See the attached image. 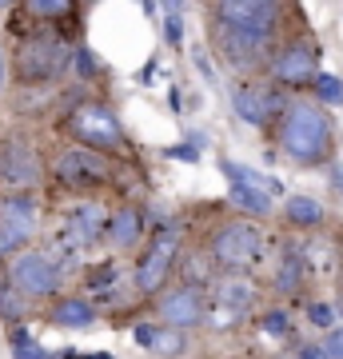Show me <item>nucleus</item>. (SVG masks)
<instances>
[{
	"mask_svg": "<svg viewBox=\"0 0 343 359\" xmlns=\"http://www.w3.org/2000/svg\"><path fill=\"white\" fill-rule=\"evenodd\" d=\"M280 148L292 156L295 164H328L331 160V116L316 104H288V112L276 124Z\"/></svg>",
	"mask_w": 343,
	"mask_h": 359,
	"instance_id": "1",
	"label": "nucleus"
},
{
	"mask_svg": "<svg viewBox=\"0 0 343 359\" xmlns=\"http://www.w3.org/2000/svg\"><path fill=\"white\" fill-rule=\"evenodd\" d=\"M267 256V236L255 219H228L212 231L208 259L220 276H252Z\"/></svg>",
	"mask_w": 343,
	"mask_h": 359,
	"instance_id": "2",
	"label": "nucleus"
},
{
	"mask_svg": "<svg viewBox=\"0 0 343 359\" xmlns=\"http://www.w3.org/2000/svg\"><path fill=\"white\" fill-rule=\"evenodd\" d=\"M203 295H208L203 323H208L212 332L243 327V323L255 316V308H260V283H255L252 276H220Z\"/></svg>",
	"mask_w": 343,
	"mask_h": 359,
	"instance_id": "3",
	"label": "nucleus"
},
{
	"mask_svg": "<svg viewBox=\"0 0 343 359\" xmlns=\"http://www.w3.org/2000/svg\"><path fill=\"white\" fill-rule=\"evenodd\" d=\"M172 271H180V228L176 224H160V228L148 236L140 259H136V292L144 295H160L164 283L172 280Z\"/></svg>",
	"mask_w": 343,
	"mask_h": 359,
	"instance_id": "4",
	"label": "nucleus"
},
{
	"mask_svg": "<svg viewBox=\"0 0 343 359\" xmlns=\"http://www.w3.org/2000/svg\"><path fill=\"white\" fill-rule=\"evenodd\" d=\"M60 280H64L60 259L48 256V252L25 248V252H16V256L8 259V283H13L25 299H48V295H56L60 292Z\"/></svg>",
	"mask_w": 343,
	"mask_h": 359,
	"instance_id": "5",
	"label": "nucleus"
},
{
	"mask_svg": "<svg viewBox=\"0 0 343 359\" xmlns=\"http://www.w3.org/2000/svg\"><path fill=\"white\" fill-rule=\"evenodd\" d=\"M220 168H224V176H228L231 184V208H240L243 216L252 219H264L271 216V196H280V180L264 176V172H255V168H243L236 164V160H220Z\"/></svg>",
	"mask_w": 343,
	"mask_h": 359,
	"instance_id": "6",
	"label": "nucleus"
},
{
	"mask_svg": "<svg viewBox=\"0 0 343 359\" xmlns=\"http://www.w3.org/2000/svg\"><path fill=\"white\" fill-rule=\"evenodd\" d=\"M212 25L236 28V32H248L271 44L276 25H280V0H216Z\"/></svg>",
	"mask_w": 343,
	"mask_h": 359,
	"instance_id": "7",
	"label": "nucleus"
},
{
	"mask_svg": "<svg viewBox=\"0 0 343 359\" xmlns=\"http://www.w3.org/2000/svg\"><path fill=\"white\" fill-rule=\"evenodd\" d=\"M72 136H76V144H84L92 152H120L124 148V128L112 116V108L100 100L80 104L72 112Z\"/></svg>",
	"mask_w": 343,
	"mask_h": 359,
	"instance_id": "8",
	"label": "nucleus"
},
{
	"mask_svg": "<svg viewBox=\"0 0 343 359\" xmlns=\"http://www.w3.org/2000/svg\"><path fill=\"white\" fill-rule=\"evenodd\" d=\"M56 180L72 192H96L104 184H112V168L104 160V152H92V148H68V152L56 156Z\"/></svg>",
	"mask_w": 343,
	"mask_h": 359,
	"instance_id": "9",
	"label": "nucleus"
},
{
	"mask_svg": "<svg viewBox=\"0 0 343 359\" xmlns=\"http://www.w3.org/2000/svg\"><path fill=\"white\" fill-rule=\"evenodd\" d=\"M203 308H208V295L191 283H176V287H164L156 295V316L164 320V327H176V332H191L203 323Z\"/></svg>",
	"mask_w": 343,
	"mask_h": 359,
	"instance_id": "10",
	"label": "nucleus"
},
{
	"mask_svg": "<svg viewBox=\"0 0 343 359\" xmlns=\"http://www.w3.org/2000/svg\"><path fill=\"white\" fill-rule=\"evenodd\" d=\"M231 108H236L240 120L264 128V124H271L276 116L288 112V100H283L280 92L264 88V84H240V88H231Z\"/></svg>",
	"mask_w": 343,
	"mask_h": 359,
	"instance_id": "11",
	"label": "nucleus"
},
{
	"mask_svg": "<svg viewBox=\"0 0 343 359\" xmlns=\"http://www.w3.org/2000/svg\"><path fill=\"white\" fill-rule=\"evenodd\" d=\"M267 76L283 84V88H304V84H316L319 72H316V52L307 44H288L280 48L271 60H267Z\"/></svg>",
	"mask_w": 343,
	"mask_h": 359,
	"instance_id": "12",
	"label": "nucleus"
},
{
	"mask_svg": "<svg viewBox=\"0 0 343 359\" xmlns=\"http://www.w3.org/2000/svg\"><path fill=\"white\" fill-rule=\"evenodd\" d=\"M212 44H216V52L228 60L231 68H255L264 65L267 56V40L260 36H248V32H236V28H224V25H212Z\"/></svg>",
	"mask_w": 343,
	"mask_h": 359,
	"instance_id": "13",
	"label": "nucleus"
},
{
	"mask_svg": "<svg viewBox=\"0 0 343 359\" xmlns=\"http://www.w3.org/2000/svg\"><path fill=\"white\" fill-rule=\"evenodd\" d=\"M0 180H4L8 188H32L40 180V160H36V152L28 148V140L8 136V140L0 144Z\"/></svg>",
	"mask_w": 343,
	"mask_h": 359,
	"instance_id": "14",
	"label": "nucleus"
},
{
	"mask_svg": "<svg viewBox=\"0 0 343 359\" xmlns=\"http://www.w3.org/2000/svg\"><path fill=\"white\" fill-rule=\"evenodd\" d=\"M60 65H64V52H60V44L48 40V36L25 40L20 52H16V72L25 80H48V76L60 72Z\"/></svg>",
	"mask_w": 343,
	"mask_h": 359,
	"instance_id": "15",
	"label": "nucleus"
},
{
	"mask_svg": "<svg viewBox=\"0 0 343 359\" xmlns=\"http://www.w3.org/2000/svg\"><path fill=\"white\" fill-rule=\"evenodd\" d=\"M0 231L8 236L13 252L16 248L25 252V244L36 236V204H32L28 196H8V200H0Z\"/></svg>",
	"mask_w": 343,
	"mask_h": 359,
	"instance_id": "16",
	"label": "nucleus"
},
{
	"mask_svg": "<svg viewBox=\"0 0 343 359\" xmlns=\"http://www.w3.org/2000/svg\"><path fill=\"white\" fill-rule=\"evenodd\" d=\"M108 236V216H104L100 204H80L68 224H64V240L72 252H84V248H96Z\"/></svg>",
	"mask_w": 343,
	"mask_h": 359,
	"instance_id": "17",
	"label": "nucleus"
},
{
	"mask_svg": "<svg viewBox=\"0 0 343 359\" xmlns=\"http://www.w3.org/2000/svg\"><path fill=\"white\" fill-rule=\"evenodd\" d=\"M307 271H311V264H307L304 256V244H288L283 248L280 264H276V276H271V287L280 295H300L307 283Z\"/></svg>",
	"mask_w": 343,
	"mask_h": 359,
	"instance_id": "18",
	"label": "nucleus"
},
{
	"mask_svg": "<svg viewBox=\"0 0 343 359\" xmlns=\"http://www.w3.org/2000/svg\"><path fill=\"white\" fill-rule=\"evenodd\" d=\"M140 231H144V212L140 208H116L112 216H108V244L116 252H132V248L140 244Z\"/></svg>",
	"mask_w": 343,
	"mask_h": 359,
	"instance_id": "19",
	"label": "nucleus"
},
{
	"mask_svg": "<svg viewBox=\"0 0 343 359\" xmlns=\"http://www.w3.org/2000/svg\"><path fill=\"white\" fill-rule=\"evenodd\" d=\"M48 323L52 327H64V332H72V327H92V323H96V308H92V299H84V295H60L48 311Z\"/></svg>",
	"mask_w": 343,
	"mask_h": 359,
	"instance_id": "20",
	"label": "nucleus"
},
{
	"mask_svg": "<svg viewBox=\"0 0 343 359\" xmlns=\"http://www.w3.org/2000/svg\"><path fill=\"white\" fill-rule=\"evenodd\" d=\"M283 219H288L292 228H300V231H311V228H319V224L328 219V212H323V204L311 200V196H292L288 208H283Z\"/></svg>",
	"mask_w": 343,
	"mask_h": 359,
	"instance_id": "21",
	"label": "nucleus"
},
{
	"mask_svg": "<svg viewBox=\"0 0 343 359\" xmlns=\"http://www.w3.org/2000/svg\"><path fill=\"white\" fill-rule=\"evenodd\" d=\"M304 256H307V264H311V271H343V264L335 259V244H331L328 236L304 240Z\"/></svg>",
	"mask_w": 343,
	"mask_h": 359,
	"instance_id": "22",
	"label": "nucleus"
},
{
	"mask_svg": "<svg viewBox=\"0 0 343 359\" xmlns=\"http://www.w3.org/2000/svg\"><path fill=\"white\" fill-rule=\"evenodd\" d=\"M260 339L264 344H283V339H292V320H288V311L271 308L260 316Z\"/></svg>",
	"mask_w": 343,
	"mask_h": 359,
	"instance_id": "23",
	"label": "nucleus"
},
{
	"mask_svg": "<svg viewBox=\"0 0 343 359\" xmlns=\"http://www.w3.org/2000/svg\"><path fill=\"white\" fill-rule=\"evenodd\" d=\"M8 339H13V359H52L44 347L32 339V335L20 327V323H13V332H8Z\"/></svg>",
	"mask_w": 343,
	"mask_h": 359,
	"instance_id": "24",
	"label": "nucleus"
},
{
	"mask_svg": "<svg viewBox=\"0 0 343 359\" xmlns=\"http://www.w3.org/2000/svg\"><path fill=\"white\" fill-rule=\"evenodd\" d=\"M25 8L32 16H44V20H60L72 13V0H25Z\"/></svg>",
	"mask_w": 343,
	"mask_h": 359,
	"instance_id": "25",
	"label": "nucleus"
},
{
	"mask_svg": "<svg viewBox=\"0 0 343 359\" xmlns=\"http://www.w3.org/2000/svg\"><path fill=\"white\" fill-rule=\"evenodd\" d=\"M184 335L188 332H176V327H160V335H156V355H164V359H172V355H180L184 351Z\"/></svg>",
	"mask_w": 343,
	"mask_h": 359,
	"instance_id": "26",
	"label": "nucleus"
},
{
	"mask_svg": "<svg viewBox=\"0 0 343 359\" xmlns=\"http://www.w3.org/2000/svg\"><path fill=\"white\" fill-rule=\"evenodd\" d=\"M25 295L16 292L13 283H8V287H0V316H4V320H20V316H25Z\"/></svg>",
	"mask_w": 343,
	"mask_h": 359,
	"instance_id": "27",
	"label": "nucleus"
},
{
	"mask_svg": "<svg viewBox=\"0 0 343 359\" xmlns=\"http://www.w3.org/2000/svg\"><path fill=\"white\" fill-rule=\"evenodd\" d=\"M316 92H319V100L323 104H343V80H335L331 72H319V80H316Z\"/></svg>",
	"mask_w": 343,
	"mask_h": 359,
	"instance_id": "28",
	"label": "nucleus"
},
{
	"mask_svg": "<svg viewBox=\"0 0 343 359\" xmlns=\"http://www.w3.org/2000/svg\"><path fill=\"white\" fill-rule=\"evenodd\" d=\"M307 316H311V323H316V327H335V308H331V304H311V308H307Z\"/></svg>",
	"mask_w": 343,
	"mask_h": 359,
	"instance_id": "29",
	"label": "nucleus"
},
{
	"mask_svg": "<svg viewBox=\"0 0 343 359\" xmlns=\"http://www.w3.org/2000/svg\"><path fill=\"white\" fill-rule=\"evenodd\" d=\"M164 40L176 48V44H184V20H180V13H168L164 16Z\"/></svg>",
	"mask_w": 343,
	"mask_h": 359,
	"instance_id": "30",
	"label": "nucleus"
},
{
	"mask_svg": "<svg viewBox=\"0 0 343 359\" xmlns=\"http://www.w3.org/2000/svg\"><path fill=\"white\" fill-rule=\"evenodd\" d=\"M156 335H160V323H136V327H132V339L140 347H148V351L156 347Z\"/></svg>",
	"mask_w": 343,
	"mask_h": 359,
	"instance_id": "31",
	"label": "nucleus"
},
{
	"mask_svg": "<svg viewBox=\"0 0 343 359\" xmlns=\"http://www.w3.org/2000/svg\"><path fill=\"white\" fill-rule=\"evenodd\" d=\"M72 65H76V76H84V80L96 76V60H92V52H88V48H76Z\"/></svg>",
	"mask_w": 343,
	"mask_h": 359,
	"instance_id": "32",
	"label": "nucleus"
},
{
	"mask_svg": "<svg viewBox=\"0 0 343 359\" xmlns=\"http://www.w3.org/2000/svg\"><path fill=\"white\" fill-rule=\"evenodd\" d=\"M323 351H328V359H343V327H331L323 335Z\"/></svg>",
	"mask_w": 343,
	"mask_h": 359,
	"instance_id": "33",
	"label": "nucleus"
},
{
	"mask_svg": "<svg viewBox=\"0 0 343 359\" xmlns=\"http://www.w3.org/2000/svg\"><path fill=\"white\" fill-rule=\"evenodd\" d=\"M112 280H116V264H100V268H92L88 287H108Z\"/></svg>",
	"mask_w": 343,
	"mask_h": 359,
	"instance_id": "34",
	"label": "nucleus"
},
{
	"mask_svg": "<svg viewBox=\"0 0 343 359\" xmlns=\"http://www.w3.org/2000/svg\"><path fill=\"white\" fill-rule=\"evenodd\" d=\"M191 65L200 68L203 80H216V72H212V60H208V52H203V48H191Z\"/></svg>",
	"mask_w": 343,
	"mask_h": 359,
	"instance_id": "35",
	"label": "nucleus"
},
{
	"mask_svg": "<svg viewBox=\"0 0 343 359\" xmlns=\"http://www.w3.org/2000/svg\"><path fill=\"white\" fill-rule=\"evenodd\" d=\"M168 156H176V160H196V148H191V144H176V148H168Z\"/></svg>",
	"mask_w": 343,
	"mask_h": 359,
	"instance_id": "36",
	"label": "nucleus"
},
{
	"mask_svg": "<svg viewBox=\"0 0 343 359\" xmlns=\"http://www.w3.org/2000/svg\"><path fill=\"white\" fill-rule=\"evenodd\" d=\"M300 359H328V351H323V344H304V347H300Z\"/></svg>",
	"mask_w": 343,
	"mask_h": 359,
	"instance_id": "37",
	"label": "nucleus"
},
{
	"mask_svg": "<svg viewBox=\"0 0 343 359\" xmlns=\"http://www.w3.org/2000/svg\"><path fill=\"white\" fill-rule=\"evenodd\" d=\"M60 359H116L112 351H92V355H76V351H60Z\"/></svg>",
	"mask_w": 343,
	"mask_h": 359,
	"instance_id": "38",
	"label": "nucleus"
},
{
	"mask_svg": "<svg viewBox=\"0 0 343 359\" xmlns=\"http://www.w3.org/2000/svg\"><path fill=\"white\" fill-rule=\"evenodd\" d=\"M152 76H156V60H148L144 72H136V80H140V84H152Z\"/></svg>",
	"mask_w": 343,
	"mask_h": 359,
	"instance_id": "39",
	"label": "nucleus"
},
{
	"mask_svg": "<svg viewBox=\"0 0 343 359\" xmlns=\"http://www.w3.org/2000/svg\"><path fill=\"white\" fill-rule=\"evenodd\" d=\"M4 259H13V244H8V236L0 231V264H4Z\"/></svg>",
	"mask_w": 343,
	"mask_h": 359,
	"instance_id": "40",
	"label": "nucleus"
},
{
	"mask_svg": "<svg viewBox=\"0 0 343 359\" xmlns=\"http://www.w3.org/2000/svg\"><path fill=\"white\" fill-rule=\"evenodd\" d=\"M331 180H335V184L343 188V168H339V164H331Z\"/></svg>",
	"mask_w": 343,
	"mask_h": 359,
	"instance_id": "41",
	"label": "nucleus"
},
{
	"mask_svg": "<svg viewBox=\"0 0 343 359\" xmlns=\"http://www.w3.org/2000/svg\"><path fill=\"white\" fill-rule=\"evenodd\" d=\"M160 4H164L168 13H180V4H184V0H160Z\"/></svg>",
	"mask_w": 343,
	"mask_h": 359,
	"instance_id": "42",
	"label": "nucleus"
},
{
	"mask_svg": "<svg viewBox=\"0 0 343 359\" xmlns=\"http://www.w3.org/2000/svg\"><path fill=\"white\" fill-rule=\"evenodd\" d=\"M4 72H8V68H4V56H0V88H4Z\"/></svg>",
	"mask_w": 343,
	"mask_h": 359,
	"instance_id": "43",
	"label": "nucleus"
},
{
	"mask_svg": "<svg viewBox=\"0 0 343 359\" xmlns=\"http://www.w3.org/2000/svg\"><path fill=\"white\" fill-rule=\"evenodd\" d=\"M339 292H343V271H339Z\"/></svg>",
	"mask_w": 343,
	"mask_h": 359,
	"instance_id": "44",
	"label": "nucleus"
},
{
	"mask_svg": "<svg viewBox=\"0 0 343 359\" xmlns=\"http://www.w3.org/2000/svg\"><path fill=\"white\" fill-rule=\"evenodd\" d=\"M4 4H13V0H0V8H4Z\"/></svg>",
	"mask_w": 343,
	"mask_h": 359,
	"instance_id": "45",
	"label": "nucleus"
}]
</instances>
